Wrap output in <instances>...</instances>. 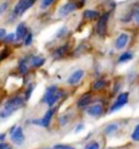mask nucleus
I'll return each instance as SVG.
<instances>
[{
  "label": "nucleus",
  "mask_w": 139,
  "mask_h": 149,
  "mask_svg": "<svg viewBox=\"0 0 139 149\" xmlns=\"http://www.w3.org/2000/svg\"><path fill=\"white\" fill-rule=\"evenodd\" d=\"M26 107V100L22 95H11L9 97L3 104V108L0 109V120H6L10 116L14 115L16 111L23 109Z\"/></svg>",
  "instance_id": "nucleus-1"
},
{
  "label": "nucleus",
  "mask_w": 139,
  "mask_h": 149,
  "mask_svg": "<svg viewBox=\"0 0 139 149\" xmlns=\"http://www.w3.org/2000/svg\"><path fill=\"white\" fill-rule=\"evenodd\" d=\"M110 16H111V11H105L101 12L99 16V18L97 20V24H95V33L100 38H105L107 34V31H109V21H110Z\"/></svg>",
  "instance_id": "nucleus-2"
},
{
  "label": "nucleus",
  "mask_w": 139,
  "mask_h": 149,
  "mask_svg": "<svg viewBox=\"0 0 139 149\" xmlns=\"http://www.w3.org/2000/svg\"><path fill=\"white\" fill-rule=\"evenodd\" d=\"M129 97H131V93L129 92H121L118 93V94L116 95L115 100H113V103L110 105L109 108V113L110 114H113V113H117V111H120L122 108H124L126 105L128 104L129 102Z\"/></svg>",
  "instance_id": "nucleus-3"
},
{
  "label": "nucleus",
  "mask_w": 139,
  "mask_h": 149,
  "mask_svg": "<svg viewBox=\"0 0 139 149\" xmlns=\"http://www.w3.org/2000/svg\"><path fill=\"white\" fill-rule=\"evenodd\" d=\"M82 6L79 4L78 0H68L67 3L62 4L59 10H58V16L60 18H64V17H67L68 15L73 14L74 11H77L78 9H81Z\"/></svg>",
  "instance_id": "nucleus-4"
},
{
  "label": "nucleus",
  "mask_w": 139,
  "mask_h": 149,
  "mask_svg": "<svg viewBox=\"0 0 139 149\" xmlns=\"http://www.w3.org/2000/svg\"><path fill=\"white\" fill-rule=\"evenodd\" d=\"M105 113V104L101 102V100H98V102H93L89 107H88L85 109V114L88 116L90 117H95V119H98V117L103 116Z\"/></svg>",
  "instance_id": "nucleus-5"
},
{
  "label": "nucleus",
  "mask_w": 139,
  "mask_h": 149,
  "mask_svg": "<svg viewBox=\"0 0 139 149\" xmlns=\"http://www.w3.org/2000/svg\"><path fill=\"white\" fill-rule=\"evenodd\" d=\"M70 52H71V44L68 42H66L64 44H61L54 49L51 53V58L54 60H62L70 54Z\"/></svg>",
  "instance_id": "nucleus-6"
},
{
  "label": "nucleus",
  "mask_w": 139,
  "mask_h": 149,
  "mask_svg": "<svg viewBox=\"0 0 139 149\" xmlns=\"http://www.w3.org/2000/svg\"><path fill=\"white\" fill-rule=\"evenodd\" d=\"M33 5H34V3L32 0H18V1L15 4L12 11H14V14L17 17H21L22 15H24V12L28 11Z\"/></svg>",
  "instance_id": "nucleus-7"
},
{
  "label": "nucleus",
  "mask_w": 139,
  "mask_h": 149,
  "mask_svg": "<svg viewBox=\"0 0 139 149\" xmlns=\"http://www.w3.org/2000/svg\"><path fill=\"white\" fill-rule=\"evenodd\" d=\"M93 102H94L93 93L87 92V93H83L82 95L78 97L77 102H76V107H77V109H79V110H85Z\"/></svg>",
  "instance_id": "nucleus-8"
},
{
  "label": "nucleus",
  "mask_w": 139,
  "mask_h": 149,
  "mask_svg": "<svg viewBox=\"0 0 139 149\" xmlns=\"http://www.w3.org/2000/svg\"><path fill=\"white\" fill-rule=\"evenodd\" d=\"M85 76V71L84 70H82V69H78V70H76L73 71L72 73H70L68 74V77H67V84L70 87H76V86H78L82 81H83Z\"/></svg>",
  "instance_id": "nucleus-9"
},
{
  "label": "nucleus",
  "mask_w": 139,
  "mask_h": 149,
  "mask_svg": "<svg viewBox=\"0 0 139 149\" xmlns=\"http://www.w3.org/2000/svg\"><path fill=\"white\" fill-rule=\"evenodd\" d=\"M9 138L11 141V143H14L15 146H22L26 141V136L23 132V127L22 126H17L16 130L11 134H9Z\"/></svg>",
  "instance_id": "nucleus-10"
},
{
  "label": "nucleus",
  "mask_w": 139,
  "mask_h": 149,
  "mask_svg": "<svg viewBox=\"0 0 139 149\" xmlns=\"http://www.w3.org/2000/svg\"><path fill=\"white\" fill-rule=\"evenodd\" d=\"M129 40H131V36L128 33H126V32H122L116 37L115 43H113V47H115L116 50H123V49L127 48Z\"/></svg>",
  "instance_id": "nucleus-11"
},
{
  "label": "nucleus",
  "mask_w": 139,
  "mask_h": 149,
  "mask_svg": "<svg viewBox=\"0 0 139 149\" xmlns=\"http://www.w3.org/2000/svg\"><path fill=\"white\" fill-rule=\"evenodd\" d=\"M28 61H29V66L31 69H40L45 65L47 59L43 55H35V54H27Z\"/></svg>",
  "instance_id": "nucleus-12"
},
{
  "label": "nucleus",
  "mask_w": 139,
  "mask_h": 149,
  "mask_svg": "<svg viewBox=\"0 0 139 149\" xmlns=\"http://www.w3.org/2000/svg\"><path fill=\"white\" fill-rule=\"evenodd\" d=\"M29 70H31V66H29L28 56L27 55H24V56H22L17 63V72H18L20 76L26 77V76H28Z\"/></svg>",
  "instance_id": "nucleus-13"
},
{
  "label": "nucleus",
  "mask_w": 139,
  "mask_h": 149,
  "mask_svg": "<svg viewBox=\"0 0 139 149\" xmlns=\"http://www.w3.org/2000/svg\"><path fill=\"white\" fill-rule=\"evenodd\" d=\"M56 109L55 108H48V110L44 113V115L40 117V127L43 128H49L51 125V121L55 116Z\"/></svg>",
  "instance_id": "nucleus-14"
},
{
  "label": "nucleus",
  "mask_w": 139,
  "mask_h": 149,
  "mask_svg": "<svg viewBox=\"0 0 139 149\" xmlns=\"http://www.w3.org/2000/svg\"><path fill=\"white\" fill-rule=\"evenodd\" d=\"M29 32V28L27 27V24L24 22H20L17 23L16 26V31H15V36H16V42H22L24 39Z\"/></svg>",
  "instance_id": "nucleus-15"
},
{
  "label": "nucleus",
  "mask_w": 139,
  "mask_h": 149,
  "mask_svg": "<svg viewBox=\"0 0 139 149\" xmlns=\"http://www.w3.org/2000/svg\"><path fill=\"white\" fill-rule=\"evenodd\" d=\"M110 86V82L105 78H97L94 82L92 83V91L93 92H101L104 91L105 88H107V87Z\"/></svg>",
  "instance_id": "nucleus-16"
},
{
  "label": "nucleus",
  "mask_w": 139,
  "mask_h": 149,
  "mask_svg": "<svg viewBox=\"0 0 139 149\" xmlns=\"http://www.w3.org/2000/svg\"><path fill=\"white\" fill-rule=\"evenodd\" d=\"M100 14L101 12L98 11V10H94V9H85L83 12H82V17H83L84 21H95L99 18Z\"/></svg>",
  "instance_id": "nucleus-17"
},
{
  "label": "nucleus",
  "mask_w": 139,
  "mask_h": 149,
  "mask_svg": "<svg viewBox=\"0 0 139 149\" xmlns=\"http://www.w3.org/2000/svg\"><path fill=\"white\" fill-rule=\"evenodd\" d=\"M64 94H65V91L59 87V89L56 91V92H55V94H54V95H53V97L50 98L49 100L45 103V105H47L48 108H54L55 105H56V103H58L59 100H61V99H62Z\"/></svg>",
  "instance_id": "nucleus-18"
},
{
  "label": "nucleus",
  "mask_w": 139,
  "mask_h": 149,
  "mask_svg": "<svg viewBox=\"0 0 139 149\" xmlns=\"http://www.w3.org/2000/svg\"><path fill=\"white\" fill-rule=\"evenodd\" d=\"M118 130H120V123L118 122H110V123H107V125H105L103 132H104L105 136L110 137V136L116 134L118 132Z\"/></svg>",
  "instance_id": "nucleus-19"
},
{
  "label": "nucleus",
  "mask_w": 139,
  "mask_h": 149,
  "mask_svg": "<svg viewBox=\"0 0 139 149\" xmlns=\"http://www.w3.org/2000/svg\"><path fill=\"white\" fill-rule=\"evenodd\" d=\"M133 58H134V54H133V52H129V50H127V52H123L122 54H120L118 55V58H117V64H127V63H129L131 60H133Z\"/></svg>",
  "instance_id": "nucleus-20"
},
{
  "label": "nucleus",
  "mask_w": 139,
  "mask_h": 149,
  "mask_svg": "<svg viewBox=\"0 0 139 149\" xmlns=\"http://www.w3.org/2000/svg\"><path fill=\"white\" fill-rule=\"evenodd\" d=\"M59 89V86H56V84H51V86H49L48 88L45 89V92H44V94H43V98H42V100L44 103H47L50 98H51L54 94H55V92Z\"/></svg>",
  "instance_id": "nucleus-21"
},
{
  "label": "nucleus",
  "mask_w": 139,
  "mask_h": 149,
  "mask_svg": "<svg viewBox=\"0 0 139 149\" xmlns=\"http://www.w3.org/2000/svg\"><path fill=\"white\" fill-rule=\"evenodd\" d=\"M34 89H35V83L34 82H29V83H27V86H26V89H24V92H23V99L26 100V103L31 99V97H32V94H33V92H34Z\"/></svg>",
  "instance_id": "nucleus-22"
},
{
  "label": "nucleus",
  "mask_w": 139,
  "mask_h": 149,
  "mask_svg": "<svg viewBox=\"0 0 139 149\" xmlns=\"http://www.w3.org/2000/svg\"><path fill=\"white\" fill-rule=\"evenodd\" d=\"M70 33V29L67 26H61L58 31H56V33H55V39H62V38H65L66 36H68Z\"/></svg>",
  "instance_id": "nucleus-23"
},
{
  "label": "nucleus",
  "mask_w": 139,
  "mask_h": 149,
  "mask_svg": "<svg viewBox=\"0 0 139 149\" xmlns=\"http://www.w3.org/2000/svg\"><path fill=\"white\" fill-rule=\"evenodd\" d=\"M33 40H34V34H33L32 31H29L28 34H27L26 37H24V39L22 40V44H23V47L29 48L31 45L33 44Z\"/></svg>",
  "instance_id": "nucleus-24"
},
{
  "label": "nucleus",
  "mask_w": 139,
  "mask_h": 149,
  "mask_svg": "<svg viewBox=\"0 0 139 149\" xmlns=\"http://www.w3.org/2000/svg\"><path fill=\"white\" fill-rule=\"evenodd\" d=\"M58 1V0H40L39 1V9L40 10H48V9H50L51 6Z\"/></svg>",
  "instance_id": "nucleus-25"
},
{
  "label": "nucleus",
  "mask_w": 139,
  "mask_h": 149,
  "mask_svg": "<svg viewBox=\"0 0 139 149\" xmlns=\"http://www.w3.org/2000/svg\"><path fill=\"white\" fill-rule=\"evenodd\" d=\"M132 15H133V21L137 26L139 27V3H137L136 5H133V8L131 9Z\"/></svg>",
  "instance_id": "nucleus-26"
},
{
  "label": "nucleus",
  "mask_w": 139,
  "mask_h": 149,
  "mask_svg": "<svg viewBox=\"0 0 139 149\" xmlns=\"http://www.w3.org/2000/svg\"><path fill=\"white\" fill-rule=\"evenodd\" d=\"M58 122H59L60 127L67 126L70 123V114H62V115H60L59 119H58Z\"/></svg>",
  "instance_id": "nucleus-27"
},
{
  "label": "nucleus",
  "mask_w": 139,
  "mask_h": 149,
  "mask_svg": "<svg viewBox=\"0 0 139 149\" xmlns=\"http://www.w3.org/2000/svg\"><path fill=\"white\" fill-rule=\"evenodd\" d=\"M120 21H121L122 23H129V22L133 21V15H132V11L129 10L128 12H126L123 16L120 17Z\"/></svg>",
  "instance_id": "nucleus-28"
},
{
  "label": "nucleus",
  "mask_w": 139,
  "mask_h": 149,
  "mask_svg": "<svg viewBox=\"0 0 139 149\" xmlns=\"http://www.w3.org/2000/svg\"><path fill=\"white\" fill-rule=\"evenodd\" d=\"M4 43H6V44H14V43L16 42V36H15V32L14 33H8L5 36V38L3 39Z\"/></svg>",
  "instance_id": "nucleus-29"
},
{
  "label": "nucleus",
  "mask_w": 139,
  "mask_h": 149,
  "mask_svg": "<svg viewBox=\"0 0 139 149\" xmlns=\"http://www.w3.org/2000/svg\"><path fill=\"white\" fill-rule=\"evenodd\" d=\"M131 139L133 142H137V143L139 142V123H137V125L134 126V128H133V131H132Z\"/></svg>",
  "instance_id": "nucleus-30"
},
{
  "label": "nucleus",
  "mask_w": 139,
  "mask_h": 149,
  "mask_svg": "<svg viewBox=\"0 0 139 149\" xmlns=\"http://www.w3.org/2000/svg\"><path fill=\"white\" fill-rule=\"evenodd\" d=\"M100 148H101V147H100V143L98 141H89L84 146L83 149H100Z\"/></svg>",
  "instance_id": "nucleus-31"
},
{
  "label": "nucleus",
  "mask_w": 139,
  "mask_h": 149,
  "mask_svg": "<svg viewBox=\"0 0 139 149\" xmlns=\"http://www.w3.org/2000/svg\"><path fill=\"white\" fill-rule=\"evenodd\" d=\"M10 8V1L9 0H5V1H3L1 4H0V16H3L6 11L9 10Z\"/></svg>",
  "instance_id": "nucleus-32"
},
{
  "label": "nucleus",
  "mask_w": 139,
  "mask_h": 149,
  "mask_svg": "<svg viewBox=\"0 0 139 149\" xmlns=\"http://www.w3.org/2000/svg\"><path fill=\"white\" fill-rule=\"evenodd\" d=\"M9 54H10V50H9L8 48L1 49V50H0V63L4 61L5 59H8L9 58Z\"/></svg>",
  "instance_id": "nucleus-33"
},
{
  "label": "nucleus",
  "mask_w": 139,
  "mask_h": 149,
  "mask_svg": "<svg viewBox=\"0 0 139 149\" xmlns=\"http://www.w3.org/2000/svg\"><path fill=\"white\" fill-rule=\"evenodd\" d=\"M53 149H76L71 144H64V143H60V144H55L53 147Z\"/></svg>",
  "instance_id": "nucleus-34"
},
{
  "label": "nucleus",
  "mask_w": 139,
  "mask_h": 149,
  "mask_svg": "<svg viewBox=\"0 0 139 149\" xmlns=\"http://www.w3.org/2000/svg\"><path fill=\"white\" fill-rule=\"evenodd\" d=\"M17 16L14 14V11H12L11 10V12H10V14H9V16H8V18H6V22H8V23H14L16 20H17Z\"/></svg>",
  "instance_id": "nucleus-35"
},
{
  "label": "nucleus",
  "mask_w": 139,
  "mask_h": 149,
  "mask_svg": "<svg viewBox=\"0 0 139 149\" xmlns=\"http://www.w3.org/2000/svg\"><path fill=\"white\" fill-rule=\"evenodd\" d=\"M121 87H122V84L118 83V82H116L115 84H113V89H112L113 95H117L118 93H121Z\"/></svg>",
  "instance_id": "nucleus-36"
},
{
  "label": "nucleus",
  "mask_w": 139,
  "mask_h": 149,
  "mask_svg": "<svg viewBox=\"0 0 139 149\" xmlns=\"http://www.w3.org/2000/svg\"><path fill=\"white\" fill-rule=\"evenodd\" d=\"M84 128H85V126H84V123H83V122L77 123V125H76V127H74V133H79V132L83 131Z\"/></svg>",
  "instance_id": "nucleus-37"
},
{
  "label": "nucleus",
  "mask_w": 139,
  "mask_h": 149,
  "mask_svg": "<svg viewBox=\"0 0 139 149\" xmlns=\"http://www.w3.org/2000/svg\"><path fill=\"white\" fill-rule=\"evenodd\" d=\"M8 34V32H6V29L4 28V27H0V39H4L5 38V36Z\"/></svg>",
  "instance_id": "nucleus-38"
},
{
  "label": "nucleus",
  "mask_w": 139,
  "mask_h": 149,
  "mask_svg": "<svg viewBox=\"0 0 139 149\" xmlns=\"http://www.w3.org/2000/svg\"><path fill=\"white\" fill-rule=\"evenodd\" d=\"M6 137H8V134H6L5 132L0 133V142H5L6 141Z\"/></svg>",
  "instance_id": "nucleus-39"
},
{
  "label": "nucleus",
  "mask_w": 139,
  "mask_h": 149,
  "mask_svg": "<svg viewBox=\"0 0 139 149\" xmlns=\"http://www.w3.org/2000/svg\"><path fill=\"white\" fill-rule=\"evenodd\" d=\"M8 147H10L6 142H0V149H6Z\"/></svg>",
  "instance_id": "nucleus-40"
},
{
  "label": "nucleus",
  "mask_w": 139,
  "mask_h": 149,
  "mask_svg": "<svg viewBox=\"0 0 139 149\" xmlns=\"http://www.w3.org/2000/svg\"><path fill=\"white\" fill-rule=\"evenodd\" d=\"M16 127H17V125H14V126H11V127L9 128V132H8V133H9V134H11V133H12V132H14L15 130H16Z\"/></svg>",
  "instance_id": "nucleus-41"
},
{
  "label": "nucleus",
  "mask_w": 139,
  "mask_h": 149,
  "mask_svg": "<svg viewBox=\"0 0 139 149\" xmlns=\"http://www.w3.org/2000/svg\"><path fill=\"white\" fill-rule=\"evenodd\" d=\"M78 1H79V4H81L82 8H83V6L85 5V3H87V0H78Z\"/></svg>",
  "instance_id": "nucleus-42"
},
{
  "label": "nucleus",
  "mask_w": 139,
  "mask_h": 149,
  "mask_svg": "<svg viewBox=\"0 0 139 149\" xmlns=\"http://www.w3.org/2000/svg\"><path fill=\"white\" fill-rule=\"evenodd\" d=\"M32 1H33V3H34V4H35V3H37V1H38V0H32Z\"/></svg>",
  "instance_id": "nucleus-43"
},
{
  "label": "nucleus",
  "mask_w": 139,
  "mask_h": 149,
  "mask_svg": "<svg viewBox=\"0 0 139 149\" xmlns=\"http://www.w3.org/2000/svg\"><path fill=\"white\" fill-rule=\"evenodd\" d=\"M43 149H53V148H43Z\"/></svg>",
  "instance_id": "nucleus-44"
},
{
  "label": "nucleus",
  "mask_w": 139,
  "mask_h": 149,
  "mask_svg": "<svg viewBox=\"0 0 139 149\" xmlns=\"http://www.w3.org/2000/svg\"><path fill=\"white\" fill-rule=\"evenodd\" d=\"M6 149H12V148H11V147H8V148H6Z\"/></svg>",
  "instance_id": "nucleus-45"
},
{
  "label": "nucleus",
  "mask_w": 139,
  "mask_h": 149,
  "mask_svg": "<svg viewBox=\"0 0 139 149\" xmlns=\"http://www.w3.org/2000/svg\"><path fill=\"white\" fill-rule=\"evenodd\" d=\"M0 109H1V102H0Z\"/></svg>",
  "instance_id": "nucleus-46"
}]
</instances>
